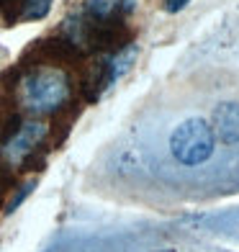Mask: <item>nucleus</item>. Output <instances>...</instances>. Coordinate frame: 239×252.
I'll list each match as a JSON object with an SVG mask.
<instances>
[{
  "mask_svg": "<svg viewBox=\"0 0 239 252\" xmlns=\"http://www.w3.org/2000/svg\"><path fill=\"white\" fill-rule=\"evenodd\" d=\"M98 167L111 196L154 209L239 193V100L129 126Z\"/></svg>",
  "mask_w": 239,
  "mask_h": 252,
  "instance_id": "nucleus-1",
  "label": "nucleus"
},
{
  "mask_svg": "<svg viewBox=\"0 0 239 252\" xmlns=\"http://www.w3.org/2000/svg\"><path fill=\"white\" fill-rule=\"evenodd\" d=\"M41 252H234L211 242L198 226L157 219H119L60 229Z\"/></svg>",
  "mask_w": 239,
  "mask_h": 252,
  "instance_id": "nucleus-2",
  "label": "nucleus"
},
{
  "mask_svg": "<svg viewBox=\"0 0 239 252\" xmlns=\"http://www.w3.org/2000/svg\"><path fill=\"white\" fill-rule=\"evenodd\" d=\"M70 98V77L57 67H41L21 80V103L33 113H52Z\"/></svg>",
  "mask_w": 239,
  "mask_h": 252,
  "instance_id": "nucleus-3",
  "label": "nucleus"
},
{
  "mask_svg": "<svg viewBox=\"0 0 239 252\" xmlns=\"http://www.w3.org/2000/svg\"><path fill=\"white\" fill-rule=\"evenodd\" d=\"M47 136V126L39 124V121H26L21 124L18 129L5 136V147H3V159L10 167H18V165H26L29 157L33 155V150L44 142Z\"/></svg>",
  "mask_w": 239,
  "mask_h": 252,
  "instance_id": "nucleus-4",
  "label": "nucleus"
},
{
  "mask_svg": "<svg viewBox=\"0 0 239 252\" xmlns=\"http://www.w3.org/2000/svg\"><path fill=\"white\" fill-rule=\"evenodd\" d=\"M136 54H139V52H136V47H134V44H129V47H121L106 62V80H108V85H113L116 80H121V75H126L131 70V64L136 62Z\"/></svg>",
  "mask_w": 239,
  "mask_h": 252,
  "instance_id": "nucleus-5",
  "label": "nucleus"
},
{
  "mask_svg": "<svg viewBox=\"0 0 239 252\" xmlns=\"http://www.w3.org/2000/svg\"><path fill=\"white\" fill-rule=\"evenodd\" d=\"M54 0H21V21H41L49 16Z\"/></svg>",
  "mask_w": 239,
  "mask_h": 252,
  "instance_id": "nucleus-6",
  "label": "nucleus"
},
{
  "mask_svg": "<svg viewBox=\"0 0 239 252\" xmlns=\"http://www.w3.org/2000/svg\"><path fill=\"white\" fill-rule=\"evenodd\" d=\"M0 16L5 26H16L21 21V0H0Z\"/></svg>",
  "mask_w": 239,
  "mask_h": 252,
  "instance_id": "nucleus-7",
  "label": "nucleus"
},
{
  "mask_svg": "<svg viewBox=\"0 0 239 252\" xmlns=\"http://www.w3.org/2000/svg\"><path fill=\"white\" fill-rule=\"evenodd\" d=\"M190 0H165V10L167 13H178V10H183Z\"/></svg>",
  "mask_w": 239,
  "mask_h": 252,
  "instance_id": "nucleus-8",
  "label": "nucleus"
}]
</instances>
